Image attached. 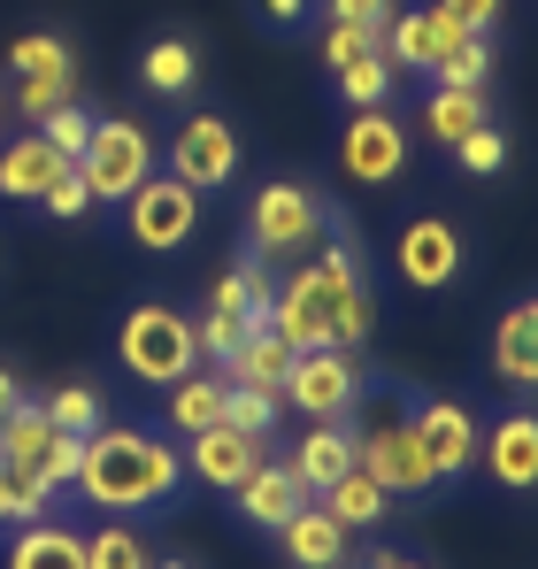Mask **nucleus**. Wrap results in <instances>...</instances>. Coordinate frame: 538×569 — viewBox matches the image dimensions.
I'll return each mask as SVG.
<instances>
[{
	"instance_id": "nucleus-32",
	"label": "nucleus",
	"mask_w": 538,
	"mask_h": 569,
	"mask_svg": "<svg viewBox=\"0 0 538 569\" xmlns=\"http://www.w3.org/2000/svg\"><path fill=\"white\" fill-rule=\"evenodd\" d=\"M92 123H100V116H92L86 100H62L54 116H39V139H47L54 154H70V162H78V154H86V139H92Z\"/></svg>"
},
{
	"instance_id": "nucleus-19",
	"label": "nucleus",
	"mask_w": 538,
	"mask_h": 569,
	"mask_svg": "<svg viewBox=\"0 0 538 569\" xmlns=\"http://www.w3.org/2000/svg\"><path fill=\"white\" fill-rule=\"evenodd\" d=\"M285 470L300 477V492H308V500H316V492H331L339 477L355 470V423H308Z\"/></svg>"
},
{
	"instance_id": "nucleus-46",
	"label": "nucleus",
	"mask_w": 538,
	"mask_h": 569,
	"mask_svg": "<svg viewBox=\"0 0 538 569\" xmlns=\"http://www.w3.org/2000/svg\"><path fill=\"white\" fill-rule=\"evenodd\" d=\"M0 500H8V470H0Z\"/></svg>"
},
{
	"instance_id": "nucleus-20",
	"label": "nucleus",
	"mask_w": 538,
	"mask_h": 569,
	"mask_svg": "<svg viewBox=\"0 0 538 569\" xmlns=\"http://www.w3.org/2000/svg\"><path fill=\"white\" fill-rule=\"evenodd\" d=\"M231 500H239V516H247V523H255V531H277V523H285V516H292V508H308V492H300V477L285 470V462H255V470L239 477V485H231Z\"/></svg>"
},
{
	"instance_id": "nucleus-18",
	"label": "nucleus",
	"mask_w": 538,
	"mask_h": 569,
	"mask_svg": "<svg viewBox=\"0 0 538 569\" xmlns=\"http://www.w3.org/2000/svg\"><path fill=\"white\" fill-rule=\"evenodd\" d=\"M492 370L516 392H538V292L500 308V323H492Z\"/></svg>"
},
{
	"instance_id": "nucleus-28",
	"label": "nucleus",
	"mask_w": 538,
	"mask_h": 569,
	"mask_svg": "<svg viewBox=\"0 0 538 569\" xmlns=\"http://www.w3.org/2000/svg\"><path fill=\"white\" fill-rule=\"evenodd\" d=\"M392 86H400V70L385 62V47H377V54H355V62H339V70H331L339 108H385V100H392Z\"/></svg>"
},
{
	"instance_id": "nucleus-17",
	"label": "nucleus",
	"mask_w": 538,
	"mask_h": 569,
	"mask_svg": "<svg viewBox=\"0 0 538 569\" xmlns=\"http://www.w3.org/2000/svg\"><path fill=\"white\" fill-rule=\"evenodd\" d=\"M70 170H78L70 154H54L39 131H23V139H8V147H0V200H47Z\"/></svg>"
},
{
	"instance_id": "nucleus-21",
	"label": "nucleus",
	"mask_w": 538,
	"mask_h": 569,
	"mask_svg": "<svg viewBox=\"0 0 538 569\" xmlns=\"http://www.w3.org/2000/svg\"><path fill=\"white\" fill-rule=\"evenodd\" d=\"M8 569H86V531L78 523H62V516H39V523H23L16 539H8Z\"/></svg>"
},
{
	"instance_id": "nucleus-4",
	"label": "nucleus",
	"mask_w": 538,
	"mask_h": 569,
	"mask_svg": "<svg viewBox=\"0 0 538 569\" xmlns=\"http://www.w3.org/2000/svg\"><path fill=\"white\" fill-rule=\"evenodd\" d=\"M361 400H369V362L355 347H308L292 355V378H285V408L308 416V423H355Z\"/></svg>"
},
{
	"instance_id": "nucleus-34",
	"label": "nucleus",
	"mask_w": 538,
	"mask_h": 569,
	"mask_svg": "<svg viewBox=\"0 0 538 569\" xmlns=\"http://www.w3.org/2000/svg\"><path fill=\"white\" fill-rule=\"evenodd\" d=\"M8 70L31 78V70H78V62H70V39H54V31H23V39H8Z\"/></svg>"
},
{
	"instance_id": "nucleus-14",
	"label": "nucleus",
	"mask_w": 538,
	"mask_h": 569,
	"mask_svg": "<svg viewBox=\"0 0 538 569\" xmlns=\"http://www.w3.org/2000/svg\"><path fill=\"white\" fill-rule=\"evenodd\" d=\"M392 262H400V278L416 284V292H447V284H461L469 247H461V231H454L447 216H408V223H400Z\"/></svg>"
},
{
	"instance_id": "nucleus-35",
	"label": "nucleus",
	"mask_w": 538,
	"mask_h": 569,
	"mask_svg": "<svg viewBox=\"0 0 538 569\" xmlns=\"http://www.w3.org/2000/svg\"><path fill=\"white\" fill-rule=\"evenodd\" d=\"M447 154L469 170V178H500V170H508V131H500V123H485V131H469L461 147H447Z\"/></svg>"
},
{
	"instance_id": "nucleus-37",
	"label": "nucleus",
	"mask_w": 538,
	"mask_h": 569,
	"mask_svg": "<svg viewBox=\"0 0 538 569\" xmlns=\"http://www.w3.org/2000/svg\"><path fill=\"white\" fill-rule=\"evenodd\" d=\"M485 78H492V39H461V54L439 62L431 86H469V93H485Z\"/></svg>"
},
{
	"instance_id": "nucleus-31",
	"label": "nucleus",
	"mask_w": 538,
	"mask_h": 569,
	"mask_svg": "<svg viewBox=\"0 0 538 569\" xmlns=\"http://www.w3.org/2000/svg\"><path fill=\"white\" fill-rule=\"evenodd\" d=\"M62 100H78V70H31V78H16V116L23 123L54 116Z\"/></svg>"
},
{
	"instance_id": "nucleus-45",
	"label": "nucleus",
	"mask_w": 538,
	"mask_h": 569,
	"mask_svg": "<svg viewBox=\"0 0 538 569\" xmlns=\"http://www.w3.org/2000/svg\"><path fill=\"white\" fill-rule=\"evenodd\" d=\"M155 569H192V562H178V555H170V562H155Z\"/></svg>"
},
{
	"instance_id": "nucleus-38",
	"label": "nucleus",
	"mask_w": 538,
	"mask_h": 569,
	"mask_svg": "<svg viewBox=\"0 0 538 569\" xmlns=\"http://www.w3.org/2000/svg\"><path fill=\"white\" fill-rule=\"evenodd\" d=\"M385 39L377 31H361V23H323V39H316V54H323V78L339 70V62H355V54H377Z\"/></svg>"
},
{
	"instance_id": "nucleus-16",
	"label": "nucleus",
	"mask_w": 538,
	"mask_h": 569,
	"mask_svg": "<svg viewBox=\"0 0 538 569\" xmlns=\"http://www.w3.org/2000/svg\"><path fill=\"white\" fill-rule=\"evenodd\" d=\"M269 439H247V431H231V423H208V431H192V447H185V477H200L208 492H231L239 477L262 462Z\"/></svg>"
},
{
	"instance_id": "nucleus-13",
	"label": "nucleus",
	"mask_w": 538,
	"mask_h": 569,
	"mask_svg": "<svg viewBox=\"0 0 538 569\" xmlns=\"http://www.w3.org/2000/svg\"><path fill=\"white\" fill-rule=\"evenodd\" d=\"M477 470L492 477V492H538V408H500L477 439Z\"/></svg>"
},
{
	"instance_id": "nucleus-30",
	"label": "nucleus",
	"mask_w": 538,
	"mask_h": 569,
	"mask_svg": "<svg viewBox=\"0 0 538 569\" xmlns=\"http://www.w3.org/2000/svg\"><path fill=\"white\" fill-rule=\"evenodd\" d=\"M277 416H285V400H277V392H255V385H223V423H231V431H247V439H269V431H277Z\"/></svg>"
},
{
	"instance_id": "nucleus-43",
	"label": "nucleus",
	"mask_w": 538,
	"mask_h": 569,
	"mask_svg": "<svg viewBox=\"0 0 538 569\" xmlns=\"http://www.w3.org/2000/svg\"><path fill=\"white\" fill-rule=\"evenodd\" d=\"M361 569H431V562L408 555V547H377V555H361Z\"/></svg>"
},
{
	"instance_id": "nucleus-15",
	"label": "nucleus",
	"mask_w": 538,
	"mask_h": 569,
	"mask_svg": "<svg viewBox=\"0 0 538 569\" xmlns=\"http://www.w3.org/2000/svg\"><path fill=\"white\" fill-rule=\"evenodd\" d=\"M347 523L323 508V500H308V508H292L285 523H277V555L292 569H347Z\"/></svg>"
},
{
	"instance_id": "nucleus-8",
	"label": "nucleus",
	"mask_w": 538,
	"mask_h": 569,
	"mask_svg": "<svg viewBox=\"0 0 538 569\" xmlns=\"http://www.w3.org/2000/svg\"><path fill=\"white\" fill-rule=\"evenodd\" d=\"M200 192L185 186V178H170V170H155L147 186L123 200V239L131 247H147V254H185L192 247V231H200Z\"/></svg>"
},
{
	"instance_id": "nucleus-5",
	"label": "nucleus",
	"mask_w": 538,
	"mask_h": 569,
	"mask_svg": "<svg viewBox=\"0 0 538 569\" xmlns=\"http://www.w3.org/2000/svg\"><path fill=\"white\" fill-rule=\"evenodd\" d=\"M155 131L139 123V116H100L86 139V154H78V178H86L92 200H108V208H123L131 192L155 178Z\"/></svg>"
},
{
	"instance_id": "nucleus-27",
	"label": "nucleus",
	"mask_w": 538,
	"mask_h": 569,
	"mask_svg": "<svg viewBox=\"0 0 538 569\" xmlns=\"http://www.w3.org/2000/svg\"><path fill=\"white\" fill-rule=\"evenodd\" d=\"M208 423H223V370H192V378L170 385V431H208Z\"/></svg>"
},
{
	"instance_id": "nucleus-10",
	"label": "nucleus",
	"mask_w": 538,
	"mask_h": 569,
	"mask_svg": "<svg viewBox=\"0 0 538 569\" xmlns=\"http://www.w3.org/2000/svg\"><path fill=\"white\" fill-rule=\"evenodd\" d=\"M239 170H247V147H239L231 116L200 108V116H185L178 131H170V178H185L200 200H208V192H231Z\"/></svg>"
},
{
	"instance_id": "nucleus-1",
	"label": "nucleus",
	"mask_w": 538,
	"mask_h": 569,
	"mask_svg": "<svg viewBox=\"0 0 538 569\" xmlns=\"http://www.w3.org/2000/svg\"><path fill=\"white\" fill-rule=\"evenodd\" d=\"M185 485V455L155 431V423H100L78 439V477L70 492L100 508V516H155L178 508Z\"/></svg>"
},
{
	"instance_id": "nucleus-25",
	"label": "nucleus",
	"mask_w": 538,
	"mask_h": 569,
	"mask_svg": "<svg viewBox=\"0 0 538 569\" xmlns=\"http://www.w3.org/2000/svg\"><path fill=\"white\" fill-rule=\"evenodd\" d=\"M285 378H292V347H285L269 323H262V331H247L239 355L223 362V385H255V392H277V400H285Z\"/></svg>"
},
{
	"instance_id": "nucleus-7",
	"label": "nucleus",
	"mask_w": 538,
	"mask_h": 569,
	"mask_svg": "<svg viewBox=\"0 0 538 569\" xmlns=\"http://www.w3.org/2000/svg\"><path fill=\"white\" fill-rule=\"evenodd\" d=\"M355 462L392 500H431L439 492V470H431V447L416 439V423L408 416H377V423H361L355 431Z\"/></svg>"
},
{
	"instance_id": "nucleus-42",
	"label": "nucleus",
	"mask_w": 538,
	"mask_h": 569,
	"mask_svg": "<svg viewBox=\"0 0 538 569\" xmlns=\"http://www.w3.org/2000/svg\"><path fill=\"white\" fill-rule=\"evenodd\" d=\"M255 16H262V31H300L316 16V0H255Z\"/></svg>"
},
{
	"instance_id": "nucleus-9",
	"label": "nucleus",
	"mask_w": 538,
	"mask_h": 569,
	"mask_svg": "<svg viewBox=\"0 0 538 569\" xmlns=\"http://www.w3.org/2000/svg\"><path fill=\"white\" fill-rule=\"evenodd\" d=\"M339 170H347V186H400L408 178V123L392 116V100L385 108H347V123H339Z\"/></svg>"
},
{
	"instance_id": "nucleus-23",
	"label": "nucleus",
	"mask_w": 538,
	"mask_h": 569,
	"mask_svg": "<svg viewBox=\"0 0 538 569\" xmlns=\"http://www.w3.org/2000/svg\"><path fill=\"white\" fill-rule=\"evenodd\" d=\"M139 86L155 100H185L200 86V47L178 39V31H162V39H147V54H139Z\"/></svg>"
},
{
	"instance_id": "nucleus-41",
	"label": "nucleus",
	"mask_w": 538,
	"mask_h": 569,
	"mask_svg": "<svg viewBox=\"0 0 538 569\" xmlns=\"http://www.w3.org/2000/svg\"><path fill=\"white\" fill-rule=\"evenodd\" d=\"M39 208H47V216H62V223H78V216H86V208H92V192H86V178H78V170H70V178H62V186L47 192V200H39Z\"/></svg>"
},
{
	"instance_id": "nucleus-33",
	"label": "nucleus",
	"mask_w": 538,
	"mask_h": 569,
	"mask_svg": "<svg viewBox=\"0 0 538 569\" xmlns=\"http://www.w3.org/2000/svg\"><path fill=\"white\" fill-rule=\"evenodd\" d=\"M47 423H54V431H70V439L100 431V423H108V416H100V392H92V385H62V392L47 400Z\"/></svg>"
},
{
	"instance_id": "nucleus-40",
	"label": "nucleus",
	"mask_w": 538,
	"mask_h": 569,
	"mask_svg": "<svg viewBox=\"0 0 538 569\" xmlns=\"http://www.w3.org/2000/svg\"><path fill=\"white\" fill-rule=\"evenodd\" d=\"M331 8V23H361V31H377L385 39V23H392V0H323Z\"/></svg>"
},
{
	"instance_id": "nucleus-39",
	"label": "nucleus",
	"mask_w": 538,
	"mask_h": 569,
	"mask_svg": "<svg viewBox=\"0 0 538 569\" xmlns=\"http://www.w3.org/2000/svg\"><path fill=\"white\" fill-rule=\"evenodd\" d=\"M431 8L454 16L461 31H485V39H492V23H500V8H508V0H431Z\"/></svg>"
},
{
	"instance_id": "nucleus-29",
	"label": "nucleus",
	"mask_w": 538,
	"mask_h": 569,
	"mask_svg": "<svg viewBox=\"0 0 538 569\" xmlns=\"http://www.w3.org/2000/svg\"><path fill=\"white\" fill-rule=\"evenodd\" d=\"M86 569H155V555L131 531V516H108L100 531H86Z\"/></svg>"
},
{
	"instance_id": "nucleus-44",
	"label": "nucleus",
	"mask_w": 538,
	"mask_h": 569,
	"mask_svg": "<svg viewBox=\"0 0 538 569\" xmlns=\"http://www.w3.org/2000/svg\"><path fill=\"white\" fill-rule=\"evenodd\" d=\"M16 400H23V385H16V370H0V416H8Z\"/></svg>"
},
{
	"instance_id": "nucleus-26",
	"label": "nucleus",
	"mask_w": 538,
	"mask_h": 569,
	"mask_svg": "<svg viewBox=\"0 0 538 569\" xmlns=\"http://www.w3.org/2000/svg\"><path fill=\"white\" fill-rule=\"evenodd\" d=\"M316 500H323V508H331V516H339L347 531H369V523H385V516H392V492H385L377 477L361 470V462H355L347 477H339L331 492H316Z\"/></svg>"
},
{
	"instance_id": "nucleus-6",
	"label": "nucleus",
	"mask_w": 538,
	"mask_h": 569,
	"mask_svg": "<svg viewBox=\"0 0 538 569\" xmlns=\"http://www.w3.org/2000/svg\"><path fill=\"white\" fill-rule=\"evenodd\" d=\"M0 470L31 477L47 500L70 492V477H78V439L47 423V400H16V408L0 416Z\"/></svg>"
},
{
	"instance_id": "nucleus-36",
	"label": "nucleus",
	"mask_w": 538,
	"mask_h": 569,
	"mask_svg": "<svg viewBox=\"0 0 538 569\" xmlns=\"http://www.w3.org/2000/svg\"><path fill=\"white\" fill-rule=\"evenodd\" d=\"M192 331H200V362H216V370H223V362L239 355V339H247V323H239L231 308H208Z\"/></svg>"
},
{
	"instance_id": "nucleus-22",
	"label": "nucleus",
	"mask_w": 538,
	"mask_h": 569,
	"mask_svg": "<svg viewBox=\"0 0 538 569\" xmlns=\"http://www.w3.org/2000/svg\"><path fill=\"white\" fill-rule=\"evenodd\" d=\"M269 300H277V270L255 262V254H247V262H231L223 278L208 284V308H231L247 331H262V323H269Z\"/></svg>"
},
{
	"instance_id": "nucleus-12",
	"label": "nucleus",
	"mask_w": 538,
	"mask_h": 569,
	"mask_svg": "<svg viewBox=\"0 0 538 569\" xmlns=\"http://www.w3.org/2000/svg\"><path fill=\"white\" fill-rule=\"evenodd\" d=\"M408 423H416V439L431 447V470L439 485H461V477H477V416L447 400V392H424V400H408Z\"/></svg>"
},
{
	"instance_id": "nucleus-3",
	"label": "nucleus",
	"mask_w": 538,
	"mask_h": 569,
	"mask_svg": "<svg viewBox=\"0 0 538 569\" xmlns=\"http://www.w3.org/2000/svg\"><path fill=\"white\" fill-rule=\"evenodd\" d=\"M116 362L139 385H178L200 370V331L170 300H131L123 323H116Z\"/></svg>"
},
{
	"instance_id": "nucleus-11",
	"label": "nucleus",
	"mask_w": 538,
	"mask_h": 569,
	"mask_svg": "<svg viewBox=\"0 0 538 569\" xmlns=\"http://www.w3.org/2000/svg\"><path fill=\"white\" fill-rule=\"evenodd\" d=\"M461 39H485V31H461L431 0H424V8H392V23H385V62H392V70H416V78H439V62L461 54Z\"/></svg>"
},
{
	"instance_id": "nucleus-24",
	"label": "nucleus",
	"mask_w": 538,
	"mask_h": 569,
	"mask_svg": "<svg viewBox=\"0 0 538 569\" xmlns=\"http://www.w3.org/2000/svg\"><path fill=\"white\" fill-rule=\"evenodd\" d=\"M492 123V100L469 93V86H431L424 93V131H431V147H461L469 131H485Z\"/></svg>"
},
{
	"instance_id": "nucleus-2",
	"label": "nucleus",
	"mask_w": 538,
	"mask_h": 569,
	"mask_svg": "<svg viewBox=\"0 0 538 569\" xmlns=\"http://www.w3.org/2000/svg\"><path fill=\"white\" fill-rule=\"evenodd\" d=\"M323 231H331V200L316 186H300V178H269V186H255V200H247V254L269 262V270L308 262V254L323 247Z\"/></svg>"
}]
</instances>
